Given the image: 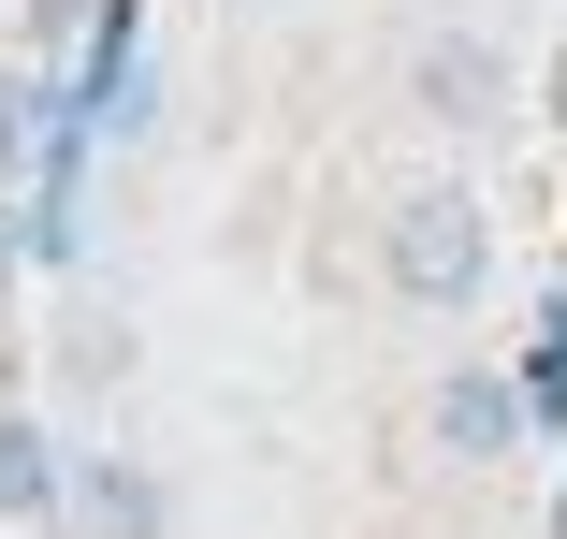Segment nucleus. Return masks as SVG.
<instances>
[{"label":"nucleus","mask_w":567,"mask_h":539,"mask_svg":"<svg viewBox=\"0 0 567 539\" xmlns=\"http://www.w3.org/2000/svg\"><path fill=\"white\" fill-rule=\"evenodd\" d=\"M379 277H393V306H466V292L495 277V204H481V190L393 204V220H379Z\"/></svg>","instance_id":"obj_1"},{"label":"nucleus","mask_w":567,"mask_h":539,"mask_svg":"<svg viewBox=\"0 0 567 539\" xmlns=\"http://www.w3.org/2000/svg\"><path fill=\"white\" fill-rule=\"evenodd\" d=\"M524 438V394L495 379V365H466V379H436V452H466V467H495Z\"/></svg>","instance_id":"obj_2"},{"label":"nucleus","mask_w":567,"mask_h":539,"mask_svg":"<svg viewBox=\"0 0 567 539\" xmlns=\"http://www.w3.org/2000/svg\"><path fill=\"white\" fill-rule=\"evenodd\" d=\"M422 102H436V118H495V102H509L495 44H466V30H436V44H422Z\"/></svg>","instance_id":"obj_3"},{"label":"nucleus","mask_w":567,"mask_h":539,"mask_svg":"<svg viewBox=\"0 0 567 539\" xmlns=\"http://www.w3.org/2000/svg\"><path fill=\"white\" fill-rule=\"evenodd\" d=\"M87 525H102V539H161V481L102 452V467H87Z\"/></svg>","instance_id":"obj_4"},{"label":"nucleus","mask_w":567,"mask_h":539,"mask_svg":"<svg viewBox=\"0 0 567 539\" xmlns=\"http://www.w3.org/2000/svg\"><path fill=\"white\" fill-rule=\"evenodd\" d=\"M44 481H59L44 438H30V423H0V510H44Z\"/></svg>","instance_id":"obj_5"},{"label":"nucleus","mask_w":567,"mask_h":539,"mask_svg":"<svg viewBox=\"0 0 567 539\" xmlns=\"http://www.w3.org/2000/svg\"><path fill=\"white\" fill-rule=\"evenodd\" d=\"M16 146H30V88L0 73V175H16Z\"/></svg>","instance_id":"obj_6"}]
</instances>
